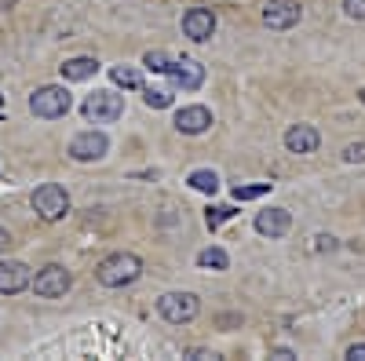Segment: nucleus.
Masks as SVG:
<instances>
[{
    "mask_svg": "<svg viewBox=\"0 0 365 361\" xmlns=\"http://www.w3.org/2000/svg\"><path fill=\"white\" fill-rule=\"evenodd\" d=\"M139 274H143V263H139V256H132V252H113V256H106V259L96 266V278H99V285H106V288H125V285H132Z\"/></svg>",
    "mask_w": 365,
    "mask_h": 361,
    "instance_id": "obj_1",
    "label": "nucleus"
},
{
    "mask_svg": "<svg viewBox=\"0 0 365 361\" xmlns=\"http://www.w3.org/2000/svg\"><path fill=\"white\" fill-rule=\"evenodd\" d=\"M70 106H73L70 92H66V88H58V84H44V88H37V92L29 95V113L41 117V120H58V117H66Z\"/></svg>",
    "mask_w": 365,
    "mask_h": 361,
    "instance_id": "obj_2",
    "label": "nucleus"
},
{
    "mask_svg": "<svg viewBox=\"0 0 365 361\" xmlns=\"http://www.w3.org/2000/svg\"><path fill=\"white\" fill-rule=\"evenodd\" d=\"M29 204H34V212H37L41 219L55 223V219H63V216L70 212V194H66L63 187H58V183H44V187H37V190H34Z\"/></svg>",
    "mask_w": 365,
    "mask_h": 361,
    "instance_id": "obj_3",
    "label": "nucleus"
},
{
    "mask_svg": "<svg viewBox=\"0 0 365 361\" xmlns=\"http://www.w3.org/2000/svg\"><path fill=\"white\" fill-rule=\"evenodd\" d=\"M197 310H201V303H197L194 292H165V295L158 299V314H161L165 321H172V325L194 321Z\"/></svg>",
    "mask_w": 365,
    "mask_h": 361,
    "instance_id": "obj_4",
    "label": "nucleus"
},
{
    "mask_svg": "<svg viewBox=\"0 0 365 361\" xmlns=\"http://www.w3.org/2000/svg\"><path fill=\"white\" fill-rule=\"evenodd\" d=\"M120 113H125V99L117 92H96V95L84 99V117L96 120V125H110Z\"/></svg>",
    "mask_w": 365,
    "mask_h": 361,
    "instance_id": "obj_5",
    "label": "nucleus"
},
{
    "mask_svg": "<svg viewBox=\"0 0 365 361\" xmlns=\"http://www.w3.org/2000/svg\"><path fill=\"white\" fill-rule=\"evenodd\" d=\"M70 285H73L70 270H66V266H58V263H51V266H44L41 274H37L34 292H37L41 299H58V295H66V292H70Z\"/></svg>",
    "mask_w": 365,
    "mask_h": 361,
    "instance_id": "obj_6",
    "label": "nucleus"
},
{
    "mask_svg": "<svg viewBox=\"0 0 365 361\" xmlns=\"http://www.w3.org/2000/svg\"><path fill=\"white\" fill-rule=\"evenodd\" d=\"M106 150H110V142H106L103 132H81V135L70 142V157L81 161V164H88V161H103Z\"/></svg>",
    "mask_w": 365,
    "mask_h": 361,
    "instance_id": "obj_7",
    "label": "nucleus"
},
{
    "mask_svg": "<svg viewBox=\"0 0 365 361\" xmlns=\"http://www.w3.org/2000/svg\"><path fill=\"white\" fill-rule=\"evenodd\" d=\"M299 4L296 0H267V8H263V26L270 29H292L299 22Z\"/></svg>",
    "mask_w": 365,
    "mask_h": 361,
    "instance_id": "obj_8",
    "label": "nucleus"
},
{
    "mask_svg": "<svg viewBox=\"0 0 365 361\" xmlns=\"http://www.w3.org/2000/svg\"><path fill=\"white\" fill-rule=\"evenodd\" d=\"M168 77H172L175 88H182V92H197V88L205 84V66L197 63V58H175Z\"/></svg>",
    "mask_w": 365,
    "mask_h": 361,
    "instance_id": "obj_9",
    "label": "nucleus"
},
{
    "mask_svg": "<svg viewBox=\"0 0 365 361\" xmlns=\"http://www.w3.org/2000/svg\"><path fill=\"white\" fill-rule=\"evenodd\" d=\"M182 33H187L190 41H208L212 33H216V15H212L208 8H190L187 15H182Z\"/></svg>",
    "mask_w": 365,
    "mask_h": 361,
    "instance_id": "obj_10",
    "label": "nucleus"
},
{
    "mask_svg": "<svg viewBox=\"0 0 365 361\" xmlns=\"http://www.w3.org/2000/svg\"><path fill=\"white\" fill-rule=\"evenodd\" d=\"M208 128H212L208 106H182V110L175 113V132H182V135H201V132H208Z\"/></svg>",
    "mask_w": 365,
    "mask_h": 361,
    "instance_id": "obj_11",
    "label": "nucleus"
},
{
    "mask_svg": "<svg viewBox=\"0 0 365 361\" xmlns=\"http://www.w3.org/2000/svg\"><path fill=\"white\" fill-rule=\"evenodd\" d=\"M289 226H292V216L285 212V208H267V212H259L256 216V230L263 234V237H285L289 234Z\"/></svg>",
    "mask_w": 365,
    "mask_h": 361,
    "instance_id": "obj_12",
    "label": "nucleus"
},
{
    "mask_svg": "<svg viewBox=\"0 0 365 361\" xmlns=\"http://www.w3.org/2000/svg\"><path fill=\"white\" fill-rule=\"evenodd\" d=\"M26 285H29V266L26 263H15V259L0 263V295H15Z\"/></svg>",
    "mask_w": 365,
    "mask_h": 361,
    "instance_id": "obj_13",
    "label": "nucleus"
},
{
    "mask_svg": "<svg viewBox=\"0 0 365 361\" xmlns=\"http://www.w3.org/2000/svg\"><path fill=\"white\" fill-rule=\"evenodd\" d=\"M318 142H322V135H318V128H311V125H292V128L285 132L289 154H314Z\"/></svg>",
    "mask_w": 365,
    "mask_h": 361,
    "instance_id": "obj_14",
    "label": "nucleus"
},
{
    "mask_svg": "<svg viewBox=\"0 0 365 361\" xmlns=\"http://www.w3.org/2000/svg\"><path fill=\"white\" fill-rule=\"evenodd\" d=\"M58 70H63L66 80H88V77H96L99 63H96V58H88V55H77V58H66Z\"/></svg>",
    "mask_w": 365,
    "mask_h": 361,
    "instance_id": "obj_15",
    "label": "nucleus"
},
{
    "mask_svg": "<svg viewBox=\"0 0 365 361\" xmlns=\"http://www.w3.org/2000/svg\"><path fill=\"white\" fill-rule=\"evenodd\" d=\"M197 266H205V270H227V266H230V256H227L223 248L212 245V248H201V252H197Z\"/></svg>",
    "mask_w": 365,
    "mask_h": 361,
    "instance_id": "obj_16",
    "label": "nucleus"
},
{
    "mask_svg": "<svg viewBox=\"0 0 365 361\" xmlns=\"http://www.w3.org/2000/svg\"><path fill=\"white\" fill-rule=\"evenodd\" d=\"M190 187L201 190V194H216V190H220V175L212 172V168H197V172L190 175Z\"/></svg>",
    "mask_w": 365,
    "mask_h": 361,
    "instance_id": "obj_17",
    "label": "nucleus"
},
{
    "mask_svg": "<svg viewBox=\"0 0 365 361\" xmlns=\"http://www.w3.org/2000/svg\"><path fill=\"white\" fill-rule=\"evenodd\" d=\"M110 77H113V84H120V88H139V84H143L139 70H132V66H113Z\"/></svg>",
    "mask_w": 365,
    "mask_h": 361,
    "instance_id": "obj_18",
    "label": "nucleus"
},
{
    "mask_svg": "<svg viewBox=\"0 0 365 361\" xmlns=\"http://www.w3.org/2000/svg\"><path fill=\"white\" fill-rule=\"evenodd\" d=\"M143 66L154 70V73H168L172 70V58H168V51H146L143 55Z\"/></svg>",
    "mask_w": 365,
    "mask_h": 361,
    "instance_id": "obj_19",
    "label": "nucleus"
},
{
    "mask_svg": "<svg viewBox=\"0 0 365 361\" xmlns=\"http://www.w3.org/2000/svg\"><path fill=\"white\" fill-rule=\"evenodd\" d=\"M143 99H146L150 110H168V106H172V95L165 92V88H154V84H150L146 92H143Z\"/></svg>",
    "mask_w": 365,
    "mask_h": 361,
    "instance_id": "obj_20",
    "label": "nucleus"
},
{
    "mask_svg": "<svg viewBox=\"0 0 365 361\" xmlns=\"http://www.w3.org/2000/svg\"><path fill=\"white\" fill-rule=\"evenodd\" d=\"M270 194V183H259V187H234V201H256V197H267Z\"/></svg>",
    "mask_w": 365,
    "mask_h": 361,
    "instance_id": "obj_21",
    "label": "nucleus"
},
{
    "mask_svg": "<svg viewBox=\"0 0 365 361\" xmlns=\"http://www.w3.org/2000/svg\"><path fill=\"white\" fill-rule=\"evenodd\" d=\"M234 216V208L230 204H223V208H208V216H205V223H208V230H216L220 223H227Z\"/></svg>",
    "mask_w": 365,
    "mask_h": 361,
    "instance_id": "obj_22",
    "label": "nucleus"
},
{
    "mask_svg": "<svg viewBox=\"0 0 365 361\" xmlns=\"http://www.w3.org/2000/svg\"><path fill=\"white\" fill-rule=\"evenodd\" d=\"M344 161H351V164H354V161H365V142H351V146L344 150Z\"/></svg>",
    "mask_w": 365,
    "mask_h": 361,
    "instance_id": "obj_23",
    "label": "nucleus"
},
{
    "mask_svg": "<svg viewBox=\"0 0 365 361\" xmlns=\"http://www.w3.org/2000/svg\"><path fill=\"white\" fill-rule=\"evenodd\" d=\"M344 11L351 19H365V0H344Z\"/></svg>",
    "mask_w": 365,
    "mask_h": 361,
    "instance_id": "obj_24",
    "label": "nucleus"
},
{
    "mask_svg": "<svg viewBox=\"0 0 365 361\" xmlns=\"http://www.w3.org/2000/svg\"><path fill=\"white\" fill-rule=\"evenodd\" d=\"M347 361H365V343H354V347H347Z\"/></svg>",
    "mask_w": 365,
    "mask_h": 361,
    "instance_id": "obj_25",
    "label": "nucleus"
},
{
    "mask_svg": "<svg viewBox=\"0 0 365 361\" xmlns=\"http://www.w3.org/2000/svg\"><path fill=\"white\" fill-rule=\"evenodd\" d=\"M270 357H278V361H292L296 354H292V350H285V347H278V350H270Z\"/></svg>",
    "mask_w": 365,
    "mask_h": 361,
    "instance_id": "obj_26",
    "label": "nucleus"
},
{
    "mask_svg": "<svg viewBox=\"0 0 365 361\" xmlns=\"http://www.w3.org/2000/svg\"><path fill=\"white\" fill-rule=\"evenodd\" d=\"M187 357H194V361H205V357H216V354H208V350H190Z\"/></svg>",
    "mask_w": 365,
    "mask_h": 361,
    "instance_id": "obj_27",
    "label": "nucleus"
},
{
    "mask_svg": "<svg viewBox=\"0 0 365 361\" xmlns=\"http://www.w3.org/2000/svg\"><path fill=\"white\" fill-rule=\"evenodd\" d=\"M8 245H11V234H8V230H0V252H4Z\"/></svg>",
    "mask_w": 365,
    "mask_h": 361,
    "instance_id": "obj_28",
    "label": "nucleus"
},
{
    "mask_svg": "<svg viewBox=\"0 0 365 361\" xmlns=\"http://www.w3.org/2000/svg\"><path fill=\"white\" fill-rule=\"evenodd\" d=\"M4 110H8V106H4V95H0V117H4Z\"/></svg>",
    "mask_w": 365,
    "mask_h": 361,
    "instance_id": "obj_29",
    "label": "nucleus"
},
{
    "mask_svg": "<svg viewBox=\"0 0 365 361\" xmlns=\"http://www.w3.org/2000/svg\"><path fill=\"white\" fill-rule=\"evenodd\" d=\"M358 99H361V103H365V88H361V92H358Z\"/></svg>",
    "mask_w": 365,
    "mask_h": 361,
    "instance_id": "obj_30",
    "label": "nucleus"
}]
</instances>
